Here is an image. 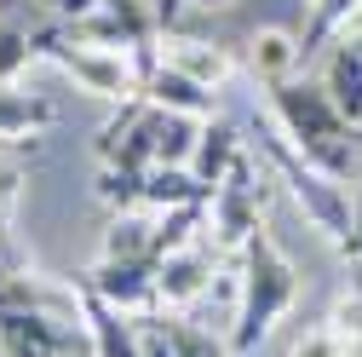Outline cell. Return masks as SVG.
I'll return each instance as SVG.
<instances>
[{
    "instance_id": "17",
    "label": "cell",
    "mask_w": 362,
    "mask_h": 357,
    "mask_svg": "<svg viewBox=\"0 0 362 357\" xmlns=\"http://www.w3.org/2000/svg\"><path fill=\"white\" fill-rule=\"evenodd\" d=\"M293 64H299V35L276 29V23H259L253 29V69L264 86H276V81H293Z\"/></svg>"
},
{
    "instance_id": "4",
    "label": "cell",
    "mask_w": 362,
    "mask_h": 357,
    "mask_svg": "<svg viewBox=\"0 0 362 357\" xmlns=\"http://www.w3.org/2000/svg\"><path fill=\"white\" fill-rule=\"evenodd\" d=\"M40 58L58 64L81 93L93 98H110V104H127L139 98V69H132V52H115V47H86V40H69L64 23L52 29V40L40 47Z\"/></svg>"
},
{
    "instance_id": "15",
    "label": "cell",
    "mask_w": 362,
    "mask_h": 357,
    "mask_svg": "<svg viewBox=\"0 0 362 357\" xmlns=\"http://www.w3.org/2000/svg\"><path fill=\"white\" fill-rule=\"evenodd\" d=\"M167 64H178L185 75H196L202 86H213V93H218V86L236 75L230 47H218V40L207 47V40H196V35H178V40H173V52H167Z\"/></svg>"
},
{
    "instance_id": "6",
    "label": "cell",
    "mask_w": 362,
    "mask_h": 357,
    "mask_svg": "<svg viewBox=\"0 0 362 357\" xmlns=\"http://www.w3.org/2000/svg\"><path fill=\"white\" fill-rule=\"evenodd\" d=\"M0 357H93V329L64 317H0Z\"/></svg>"
},
{
    "instance_id": "2",
    "label": "cell",
    "mask_w": 362,
    "mask_h": 357,
    "mask_svg": "<svg viewBox=\"0 0 362 357\" xmlns=\"http://www.w3.org/2000/svg\"><path fill=\"white\" fill-rule=\"evenodd\" d=\"M293 294H299V271H293V259L276 248V237L259 225V231L247 237V248H242V283H236L230 351H236V357L259 351V340L282 323V311L293 305Z\"/></svg>"
},
{
    "instance_id": "22",
    "label": "cell",
    "mask_w": 362,
    "mask_h": 357,
    "mask_svg": "<svg viewBox=\"0 0 362 357\" xmlns=\"http://www.w3.org/2000/svg\"><path fill=\"white\" fill-rule=\"evenodd\" d=\"M288 357H356V346H351L334 323H316V329H305V334L288 346Z\"/></svg>"
},
{
    "instance_id": "23",
    "label": "cell",
    "mask_w": 362,
    "mask_h": 357,
    "mask_svg": "<svg viewBox=\"0 0 362 357\" xmlns=\"http://www.w3.org/2000/svg\"><path fill=\"white\" fill-rule=\"evenodd\" d=\"M328 323L351 340V346H362V283L356 288H345L339 300H334V311H328Z\"/></svg>"
},
{
    "instance_id": "3",
    "label": "cell",
    "mask_w": 362,
    "mask_h": 357,
    "mask_svg": "<svg viewBox=\"0 0 362 357\" xmlns=\"http://www.w3.org/2000/svg\"><path fill=\"white\" fill-rule=\"evenodd\" d=\"M264 162L293 185V196H299V208H305L310 225L351 254V202H345V185H339V178H328L316 162H305L288 139H264Z\"/></svg>"
},
{
    "instance_id": "8",
    "label": "cell",
    "mask_w": 362,
    "mask_h": 357,
    "mask_svg": "<svg viewBox=\"0 0 362 357\" xmlns=\"http://www.w3.org/2000/svg\"><path fill=\"white\" fill-rule=\"evenodd\" d=\"M64 317V323H86L81 311V288H64L52 277H35V271H18V277H0V317Z\"/></svg>"
},
{
    "instance_id": "11",
    "label": "cell",
    "mask_w": 362,
    "mask_h": 357,
    "mask_svg": "<svg viewBox=\"0 0 362 357\" xmlns=\"http://www.w3.org/2000/svg\"><path fill=\"white\" fill-rule=\"evenodd\" d=\"M322 93L334 98V110L362 127V40H334L322 58Z\"/></svg>"
},
{
    "instance_id": "14",
    "label": "cell",
    "mask_w": 362,
    "mask_h": 357,
    "mask_svg": "<svg viewBox=\"0 0 362 357\" xmlns=\"http://www.w3.org/2000/svg\"><path fill=\"white\" fill-rule=\"evenodd\" d=\"M236 156H242V132H236L230 121H207L202 139H196V156H190V173L202 178L207 191H218L224 173L236 167Z\"/></svg>"
},
{
    "instance_id": "21",
    "label": "cell",
    "mask_w": 362,
    "mask_h": 357,
    "mask_svg": "<svg viewBox=\"0 0 362 357\" xmlns=\"http://www.w3.org/2000/svg\"><path fill=\"white\" fill-rule=\"evenodd\" d=\"M161 329H167V340H173L178 357H236L230 340H218V334H207V329H196L185 317H167V311H161Z\"/></svg>"
},
{
    "instance_id": "10",
    "label": "cell",
    "mask_w": 362,
    "mask_h": 357,
    "mask_svg": "<svg viewBox=\"0 0 362 357\" xmlns=\"http://www.w3.org/2000/svg\"><path fill=\"white\" fill-rule=\"evenodd\" d=\"M139 98L156 104V110H173V115H190V121H207L213 115V86H202L196 75H185V69L167 64V58L150 69V81H144Z\"/></svg>"
},
{
    "instance_id": "9",
    "label": "cell",
    "mask_w": 362,
    "mask_h": 357,
    "mask_svg": "<svg viewBox=\"0 0 362 357\" xmlns=\"http://www.w3.org/2000/svg\"><path fill=\"white\" fill-rule=\"evenodd\" d=\"M81 311H86V329H93V357H144L139 317L115 311L110 300H98L86 283H81Z\"/></svg>"
},
{
    "instance_id": "28",
    "label": "cell",
    "mask_w": 362,
    "mask_h": 357,
    "mask_svg": "<svg viewBox=\"0 0 362 357\" xmlns=\"http://www.w3.org/2000/svg\"><path fill=\"white\" fill-rule=\"evenodd\" d=\"M47 6H52V0H47Z\"/></svg>"
},
{
    "instance_id": "19",
    "label": "cell",
    "mask_w": 362,
    "mask_h": 357,
    "mask_svg": "<svg viewBox=\"0 0 362 357\" xmlns=\"http://www.w3.org/2000/svg\"><path fill=\"white\" fill-rule=\"evenodd\" d=\"M150 242H156V225H150V219H139V213H115L110 231H104V254H98V259H156Z\"/></svg>"
},
{
    "instance_id": "27",
    "label": "cell",
    "mask_w": 362,
    "mask_h": 357,
    "mask_svg": "<svg viewBox=\"0 0 362 357\" xmlns=\"http://www.w3.org/2000/svg\"><path fill=\"white\" fill-rule=\"evenodd\" d=\"M351 254L362 259V191H356V208H351Z\"/></svg>"
},
{
    "instance_id": "7",
    "label": "cell",
    "mask_w": 362,
    "mask_h": 357,
    "mask_svg": "<svg viewBox=\"0 0 362 357\" xmlns=\"http://www.w3.org/2000/svg\"><path fill=\"white\" fill-rule=\"evenodd\" d=\"M86 288L110 300L127 317H156L161 311V283H156V259H98L86 271Z\"/></svg>"
},
{
    "instance_id": "5",
    "label": "cell",
    "mask_w": 362,
    "mask_h": 357,
    "mask_svg": "<svg viewBox=\"0 0 362 357\" xmlns=\"http://www.w3.org/2000/svg\"><path fill=\"white\" fill-rule=\"evenodd\" d=\"M259 213H264V185L247 156H236V167L224 173V185L207 202V231L213 248H247V237L259 231Z\"/></svg>"
},
{
    "instance_id": "26",
    "label": "cell",
    "mask_w": 362,
    "mask_h": 357,
    "mask_svg": "<svg viewBox=\"0 0 362 357\" xmlns=\"http://www.w3.org/2000/svg\"><path fill=\"white\" fill-rule=\"evenodd\" d=\"M104 0H52V18H64V23H75V18H86V12H98Z\"/></svg>"
},
{
    "instance_id": "1",
    "label": "cell",
    "mask_w": 362,
    "mask_h": 357,
    "mask_svg": "<svg viewBox=\"0 0 362 357\" xmlns=\"http://www.w3.org/2000/svg\"><path fill=\"white\" fill-rule=\"evenodd\" d=\"M270 115H276L282 139L316 162L328 178H356L362 173V150L351 139V121L334 110V98L322 93V81H276L270 86Z\"/></svg>"
},
{
    "instance_id": "13",
    "label": "cell",
    "mask_w": 362,
    "mask_h": 357,
    "mask_svg": "<svg viewBox=\"0 0 362 357\" xmlns=\"http://www.w3.org/2000/svg\"><path fill=\"white\" fill-rule=\"evenodd\" d=\"M58 121V104L52 98H35V93H18V81H0V144H18V139H35Z\"/></svg>"
},
{
    "instance_id": "18",
    "label": "cell",
    "mask_w": 362,
    "mask_h": 357,
    "mask_svg": "<svg viewBox=\"0 0 362 357\" xmlns=\"http://www.w3.org/2000/svg\"><path fill=\"white\" fill-rule=\"evenodd\" d=\"M356 12H362V0H310V18H305V29H299V64L316 58L322 47H334V35H339Z\"/></svg>"
},
{
    "instance_id": "20",
    "label": "cell",
    "mask_w": 362,
    "mask_h": 357,
    "mask_svg": "<svg viewBox=\"0 0 362 357\" xmlns=\"http://www.w3.org/2000/svg\"><path fill=\"white\" fill-rule=\"evenodd\" d=\"M93 191H98V202H104L110 213H132V208H144V173H139V167H115V162H104Z\"/></svg>"
},
{
    "instance_id": "24",
    "label": "cell",
    "mask_w": 362,
    "mask_h": 357,
    "mask_svg": "<svg viewBox=\"0 0 362 357\" xmlns=\"http://www.w3.org/2000/svg\"><path fill=\"white\" fill-rule=\"evenodd\" d=\"M23 178H29V167L12 156V144H0V231H6V219H12V202H18Z\"/></svg>"
},
{
    "instance_id": "12",
    "label": "cell",
    "mask_w": 362,
    "mask_h": 357,
    "mask_svg": "<svg viewBox=\"0 0 362 357\" xmlns=\"http://www.w3.org/2000/svg\"><path fill=\"white\" fill-rule=\"evenodd\" d=\"M207 277H213V254L196 242V248H178L167 259H156V283H161V305H190L207 294Z\"/></svg>"
},
{
    "instance_id": "16",
    "label": "cell",
    "mask_w": 362,
    "mask_h": 357,
    "mask_svg": "<svg viewBox=\"0 0 362 357\" xmlns=\"http://www.w3.org/2000/svg\"><path fill=\"white\" fill-rule=\"evenodd\" d=\"M202 202H213V191L190 167H150L144 173V208L167 213V208H202Z\"/></svg>"
},
{
    "instance_id": "25",
    "label": "cell",
    "mask_w": 362,
    "mask_h": 357,
    "mask_svg": "<svg viewBox=\"0 0 362 357\" xmlns=\"http://www.w3.org/2000/svg\"><path fill=\"white\" fill-rule=\"evenodd\" d=\"M139 334H144V357H178L173 340H167V329H161V311H156V317H139Z\"/></svg>"
}]
</instances>
